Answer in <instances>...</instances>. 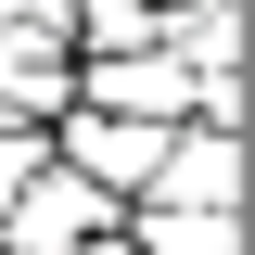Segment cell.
Here are the masks:
<instances>
[{"label":"cell","instance_id":"cell-1","mask_svg":"<svg viewBox=\"0 0 255 255\" xmlns=\"http://www.w3.org/2000/svg\"><path fill=\"white\" fill-rule=\"evenodd\" d=\"M115 217H128V204H102L90 179H64V166L38 153V179L0 204V255H77V243H102Z\"/></svg>","mask_w":255,"mask_h":255},{"label":"cell","instance_id":"cell-2","mask_svg":"<svg viewBox=\"0 0 255 255\" xmlns=\"http://www.w3.org/2000/svg\"><path fill=\"white\" fill-rule=\"evenodd\" d=\"M140 204H179V217H243V140L217 128H166V166Z\"/></svg>","mask_w":255,"mask_h":255},{"label":"cell","instance_id":"cell-3","mask_svg":"<svg viewBox=\"0 0 255 255\" xmlns=\"http://www.w3.org/2000/svg\"><path fill=\"white\" fill-rule=\"evenodd\" d=\"M128 255H243V217H179V204H128L115 217Z\"/></svg>","mask_w":255,"mask_h":255},{"label":"cell","instance_id":"cell-4","mask_svg":"<svg viewBox=\"0 0 255 255\" xmlns=\"http://www.w3.org/2000/svg\"><path fill=\"white\" fill-rule=\"evenodd\" d=\"M38 153H51V140H26V128H0V204H13V191L38 179Z\"/></svg>","mask_w":255,"mask_h":255},{"label":"cell","instance_id":"cell-5","mask_svg":"<svg viewBox=\"0 0 255 255\" xmlns=\"http://www.w3.org/2000/svg\"><path fill=\"white\" fill-rule=\"evenodd\" d=\"M77 255H128V243H115V230H102V243H77Z\"/></svg>","mask_w":255,"mask_h":255}]
</instances>
